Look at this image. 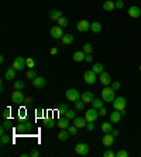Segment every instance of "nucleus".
Masks as SVG:
<instances>
[{
    "label": "nucleus",
    "mask_w": 141,
    "mask_h": 157,
    "mask_svg": "<svg viewBox=\"0 0 141 157\" xmlns=\"http://www.w3.org/2000/svg\"><path fill=\"white\" fill-rule=\"evenodd\" d=\"M31 84H32V87L37 88V89H42L47 82H45V79L42 78V77H35V78L31 81Z\"/></svg>",
    "instance_id": "obj_13"
},
{
    "label": "nucleus",
    "mask_w": 141,
    "mask_h": 157,
    "mask_svg": "<svg viewBox=\"0 0 141 157\" xmlns=\"http://www.w3.org/2000/svg\"><path fill=\"white\" fill-rule=\"evenodd\" d=\"M56 126H58L59 129H68L69 126H71L69 119H68V118H61V119L56 122Z\"/></svg>",
    "instance_id": "obj_18"
},
{
    "label": "nucleus",
    "mask_w": 141,
    "mask_h": 157,
    "mask_svg": "<svg viewBox=\"0 0 141 157\" xmlns=\"http://www.w3.org/2000/svg\"><path fill=\"white\" fill-rule=\"evenodd\" d=\"M121 116H123V115H121V112L114 109V112H112V113H110V122H112L113 125H117L121 120Z\"/></svg>",
    "instance_id": "obj_14"
},
{
    "label": "nucleus",
    "mask_w": 141,
    "mask_h": 157,
    "mask_svg": "<svg viewBox=\"0 0 141 157\" xmlns=\"http://www.w3.org/2000/svg\"><path fill=\"white\" fill-rule=\"evenodd\" d=\"M99 115H100V116H106V115H107L106 108H100V109H99Z\"/></svg>",
    "instance_id": "obj_48"
},
{
    "label": "nucleus",
    "mask_w": 141,
    "mask_h": 157,
    "mask_svg": "<svg viewBox=\"0 0 141 157\" xmlns=\"http://www.w3.org/2000/svg\"><path fill=\"white\" fill-rule=\"evenodd\" d=\"M129 16L131 17V19H138V17L141 16V10L138 6H131V7L129 9Z\"/></svg>",
    "instance_id": "obj_15"
},
{
    "label": "nucleus",
    "mask_w": 141,
    "mask_h": 157,
    "mask_svg": "<svg viewBox=\"0 0 141 157\" xmlns=\"http://www.w3.org/2000/svg\"><path fill=\"white\" fill-rule=\"evenodd\" d=\"M75 153H76L78 156H86V154L89 153V146L86 145V143H78V145L75 146Z\"/></svg>",
    "instance_id": "obj_8"
},
{
    "label": "nucleus",
    "mask_w": 141,
    "mask_h": 157,
    "mask_svg": "<svg viewBox=\"0 0 141 157\" xmlns=\"http://www.w3.org/2000/svg\"><path fill=\"white\" fill-rule=\"evenodd\" d=\"M38 156H40V152H38L37 149H34V150L30 152V157H38Z\"/></svg>",
    "instance_id": "obj_46"
},
{
    "label": "nucleus",
    "mask_w": 141,
    "mask_h": 157,
    "mask_svg": "<svg viewBox=\"0 0 141 157\" xmlns=\"http://www.w3.org/2000/svg\"><path fill=\"white\" fill-rule=\"evenodd\" d=\"M24 87H25V84L23 82V81H20V79H18V81H14V84H13V88L17 89V91H23Z\"/></svg>",
    "instance_id": "obj_30"
},
{
    "label": "nucleus",
    "mask_w": 141,
    "mask_h": 157,
    "mask_svg": "<svg viewBox=\"0 0 141 157\" xmlns=\"http://www.w3.org/2000/svg\"><path fill=\"white\" fill-rule=\"evenodd\" d=\"M103 68H105V67H103V64H102V62H96V64L92 67V71L100 75L102 72H103Z\"/></svg>",
    "instance_id": "obj_29"
},
{
    "label": "nucleus",
    "mask_w": 141,
    "mask_h": 157,
    "mask_svg": "<svg viewBox=\"0 0 141 157\" xmlns=\"http://www.w3.org/2000/svg\"><path fill=\"white\" fill-rule=\"evenodd\" d=\"M56 23H58V26H59V27H62V29L68 26V20H66V17H64V16L61 17V19H58V20H56Z\"/></svg>",
    "instance_id": "obj_31"
},
{
    "label": "nucleus",
    "mask_w": 141,
    "mask_h": 157,
    "mask_svg": "<svg viewBox=\"0 0 141 157\" xmlns=\"http://www.w3.org/2000/svg\"><path fill=\"white\" fill-rule=\"evenodd\" d=\"M112 105L116 111H123V109H126L127 101H126V98H123V96H119V98H116V99L113 101Z\"/></svg>",
    "instance_id": "obj_6"
},
{
    "label": "nucleus",
    "mask_w": 141,
    "mask_h": 157,
    "mask_svg": "<svg viewBox=\"0 0 141 157\" xmlns=\"http://www.w3.org/2000/svg\"><path fill=\"white\" fill-rule=\"evenodd\" d=\"M65 118H68L69 120L75 119V118H76V113H75V111H71V109H68V111H66V113H65Z\"/></svg>",
    "instance_id": "obj_36"
},
{
    "label": "nucleus",
    "mask_w": 141,
    "mask_h": 157,
    "mask_svg": "<svg viewBox=\"0 0 141 157\" xmlns=\"http://www.w3.org/2000/svg\"><path fill=\"white\" fill-rule=\"evenodd\" d=\"M99 111L97 109H95V108H92V109H88L86 111V113H85V119H86V122H95V120L99 118Z\"/></svg>",
    "instance_id": "obj_4"
},
{
    "label": "nucleus",
    "mask_w": 141,
    "mask_h": 157,
    "mask_svg": "<svg viewBox=\"0 0 141 157\" xmlns=\"http://www.w3.org/2000/svg\"><path fill=\"white\" fill-rule=\"evenodd\" d=\"M112 135H113L114 137L119 136V130H116V129H113V130H112Z\"/></svg>",
    "instance_id": "obj_53"
},
{
    "label": "nucleus",
    "mask_w": 141,
    "mask_h": 157,
    "mask_svg": "<svg viewBox=\"0 0 141 157\" xmlns=\"http://www.w3.org/2000/svg\"><path fill=\"white\" fill-rule=\"evenodd\" d=\"M116 157H129V153L126 150H119L116 153Z\"/></svg>",
    "instance_id": "obj_43"
},
{
    "label": "nucleus",
    "mask_w": 141,
    "mask_h": 157,
    "mask_svg": "<svg viewBox=\"0 0 141 157\" xmlns=\"http://www.w3.org/2000/svg\"><path fill=\"white\" fill-rule=\"evenodd\" d=\"M81 99L83 101L85 104H92L95 96H93V94L90 91H86V92H83V94H81Z\"/></svg>",
    "instance_id": "obj_17"
},
{
    "label": "nucleus",
    "mask_w": 141,
    "mask_h": 157,
    "mask_svg": "<svg viewBox=\"0 0 141 157\" xmlns=\"http://www.w3.org/2000/svg\"><path fill=\"white\" fill-rule=\"evenodd\" d=\"M75 108H76V111H79V112H82L85 109V102L82 99H79V101H76L75 102Z\"/></svg>",
    "instance_id": "obj_32"
},
{
    "label": "nucleus",
    "mask_w": 141,
    "mask_h": 157,
    "mask_svg": "<svg viewBox=\"0 0 141 157\" xmlns=\"http://www.w3.org/2000/svg\"><path fill=\"white\" fill-rule=\"evenodd\" d=\"M10 108H6V109H4L3 111V119L6 120V119H10Z\"/></svg>",
    "instance_id": "obj_42"
},
{
    "label": "nucleus",
    "mask_w": 141,
    "mask_h": 157,
    "mask_svg": "<svg viewBox=\"0 0 141 157\" xmlns=\"http://www.w3.org/2000/svg\"><path fill=\"white\" fill-rule=\"evenodd\" d=\"M27 156H30V153H23L21 154V157H27Z\"/></svg>",
    "instance_id": "obj_55"
},
{
    "label": "nucleus",
    "mask_w": 141,
    "mask_h": 157,
    "mask_svg": "<svg viewBox=\"0 0 141 157\" xmlns=\"http://www.w3.org/2000/svg\"><path fill=\"white\" fill-rule=\"evenodd\" d=\"M61 41H62L64 46H71V44L73 43V36L72 34H65L64 37L61 38Z\"/></svg>",
    "instance_id": "obj_23"
},
{
    "label": "nucleus",
    "mask_w": 141,
    "mask_h": 157,
    "mask_svg": "<svg viewBox=\"0 0 141 157\" xmlns=\"http://www.w3.org/2000/svg\"><path fill=\"white\" fill-rule=\"evenodd\" d=\"M102 132L103 133H112V130H113V125H112V122H105V123H102Z\"/></svg>",
    "instance_id": "obj_25"
},
{
    "label": "nucleus",
    "mask_w": 141,
    "mask_h": 157,
    "mask_svg": "<svg viewBox=\"0 0 141 157\" xmlns=\"http://www.w3.org/2000/svg\"><path fill=\"white\" fill-rule=\"evenodd\" d=\"M24 104H25V105L32 104V98H25V99H24Z\"/></svg>",
    "instance_id": "obj_52"
},
{
    "label": "nucleus",
    "mask_w": 141,
    "mask_h": 157,
    "mask_svg": "<svg viewBox=\"0 0 141 157\" xmlns=\"http://www.w3.org/2000/svg\"><path fill=\"white\" fill-rule=\"evenodd\" d=\"M138 70H140V72H141V64H140V67H138Z\"/></svg>",
    "instance_id": "obj_56"
},
{
    "label": "nucleus",
    "mask_w": 141,
    "mask_h": 157,
    "mask_svg": "<svg viewBox=\"0 0 141 157\" xmlns=\"http://www.w3.org/2000/svg\"><path fill=\"white\" fill-rule=\"evenodd\" d=\"M2 145H7V143H10L12 142V137L8 136V135H2Z\"/></svg>",
    "instance_id": "obj_37"
},
{
    "label": "nucleus",
    "mask_w": 141,
    "mask_h": 157,
    "mask_svg": "<svg viewBox=\"0 0 141 157\" xmlns=\"http://www.w3.org/2000/svg\"><path fill=\"white\" fill-rule=\"evenodd\" d=\"M49 54H51V55H56V54H58V48H55V47H52V48L49 50Z\"/></svg>",
    "instance_id": "obj_50"
},
{
    "label": "nucleus",
    "mask_w": 141,
    "mask_h": 157,
    "mask_svg": "<svg viewBox=\"0 0 141 157\" xmlns=\"http://www.w3.org/2000/svg\"><path fill=\"white\" fill-rule=\"evenodd\" d=\"M73 125H75L78 129H81V128H86L88 122H86V119H85V116H83V118H81V116H76V118L73 119Z\"/></svg>",
    "instance_id": "obj_16"
},
{
    "label": "nucleus",
    "mask_w": 141,
    "mask_h": 157,
    "mask_svg": "<svg viewBox=\"0 0 141 157\" xmlns=\"http://www.w3.org/2000/svg\"><path fill=\"white\" fill-rule=\"evenodd\" d=\"M44 125L47 129H52L54 126H56L55 120H54L52 118H44Z\"/></svg>",
    "instance_id": "obj_28"
},
{
    "label": "nucleus",
    "mask_w": 141,
    "mask_h": 157,
    "mask_svg": "<svg viewBox=\"0 0 141 157\" xmlns=\"http://www.w3.org/2000/svg\"><path fill=\"white\" fill-rule=\"evenodd\" d=\"M114 4H116V9H123L124 7V2H123V0H116Z\"/></svg>",
    "instance_id": "obj_44"
},
{
    "label": "nucleus",
    "mask_w": 141,
    "mask_h": 157,
    "mask_svg": "<svg viewBox=\"0 0 141 157\" xmlns=\"http://www.w3.org/2000/svg\"><path fill=\"white\" fill-rule=\"evenodd\" d=\"M113 143H114V136L112 133H105V136L102 137V145L105 147H112Z\"/></svg>",
    "instance_id": "obj_10"
},
{
    "label": "nucleus",
    "mask_w": 141,
    "mask_h": 157,
    "mask_svg": "<svg viewBox=\"0 0 141 157\" xmlns=\"http://www.w3.org/2000/svg\"><path fill=\"white\" fill-rule=\"evenodd\" d=\"M99 81H100L102 85H105V87H109L110 84H112V78H110V74L109 72H102L100 75H99Z\"/></svg>",
    "instance_id": "obj_12"
},
{
    "label": "nucleus",
    "mask_w": 141,
    "mask_h": 157,
    "mask_svg": "<svg viewBox=\"0 0 141 157\" xmlns=\"http://www.w3.org/2000/svg\"><path fill=\"white\" fill-rule=\"evenodd\" d=\"M68 130H69V133H71V136H75V135L78 133V128L75 126V125H72V126H69Z\"/></svg>",
    "instance_id": "obj_40"
},
{
    "label": "nucleus",
    "mask_w": 141,
    "mask_h": 157,
    "mask_svg": "<svg viewBox=\"0 0 141 157\" xmlns=\"http://www.w3.org/2000/svg\"><path fill=\"white\" fill-rule=\"evenodd\" d=\"M85 57H86V54H85L83 51H75L72 58L75 62H82V61H85Z\"/></svg>",
    "instance_id": "obj_19"
},
{
    "label": "nucleus",
    "mask_w": 141,
    "mask_h": 157,
    "mask_svg": "<svg viewBox=\"0 0 141 157\" xmlns=\"http://www.w3.org/2000/svg\"><path fill=\"white\" fill-rule=\"evenodd\" d=\"M103 104H105V101L102 99H99V98H95V99L92 101V108H95V109H97V111H99V109H100V108H103Z\"/></svg>",
    "instance_id": "obj_26"
},
{
    "label": "nucleus",
    "mask_w": 141,
    "mask_h": 157,
    "mask_svg": "<svg viewBox=\"0 0 141 157\" xmlns=\"http://www.w3.org/2000/svg\"><path fill=\"white\" fill-rule=\"evenodd\" d=\"M3 128L6 129V130H12L13 126H12V122H10V119H6V120H4V122H3Z\"/></svg>",
    "instance_id": "obj_39"
},
{
    "label": "nucleus",
    "mask_w": 141,
    "mask_h": 157,
    "mask_svg": "<svg viewBox=\"0 0 141 157\" xmlns=\"http://www.w3.org/2000/svg\"><path fill=\"white\" fill-rule=\"evenodd\" d=\"M25 77H27L28 79H31V81H32V79L37 77V75H35V71H34V70H28L27 74H25Z\"/></svg>",
    "instance_id": "obj_38"
},
{
    "label": "nucleus",
    "mask_w": 141,
    "mask_h": 157,
    "mask_svg": "<svg viewBox=\"0 0 141 157\" xmlns=\"http://www.w3.org/2000/svg\"><path fill=\"white\" fill-rule=\"evenodd\" d=\"M12 68H14L16 71H21V70H24V68H27V65H25V58L17 57L16 60L13 61Z\"/></svg>",
    "instance_id": "obj_7"
},
{
    "label": "nucleus",
    "mask_w": 141,
    "mask_h": 157,
    "mask_svg": "<svg viewBox=\"0 0 141 157\" xmlns=\"http://www.w3.org/2000/svg\"><path fill=\"white\" fill-rule=\"evenodd\" d=\"M86 128H88L89 132H92L93 129H95V122H89V123L86 125Z\"/></svg>",
    "instance_id": "obj_47"
},
{
    "label": "nucleus",
    "mask_w": 141,
    "mask_h": 157,
    "mask_svg": "<svg viewBox=\"0 0 141 157\" xmlns=\"http://www.w3.org/2000/svg\"><path fill=\"white\" fill-rule=\"evenodd\" d=\"M24 99H25L24 94H23L21 91L14 89V92H13V95H12V102H13V104L21 105V104H24Z\"/></svg>",
    "instance_id": "obj_5"
},
{
    "label": "nucleus",
    "mask_w": 141,
    "mask_h": 157,
    "mask_svg": "<svg viewBox=\"0 0 141 157\" xmlns=\"http://www.w3.org/2000/svg\"><path fill=\"white\" fill-rule=\"evenodd\" d=\"M62 17V12L61 10H51L49 12V19L52 21H56L58 19H61Z\"/></svg>",
    "instance_id": "obj_24"
},
{
    "label": "nucleus",
    "mask_w": 141,
    "mask_h": 157,
    "mask_svg": "<svg viewBox=\"0 0 141 157\" xmlns=\"http://www.w3.org/2000/svg\"><path fill=\"white\" fill-rule=\"evenodd\" d=\"M69 136H71V133H69L68 129H61V132L58 133V139H59V140H62V142L68 140Z\"/></svg>",
    "instance_id": "obj_20"
},
{
    "label": "nucleus",
    "mask_w": 141,
    "mask_h": 157,
    "mask_svg": "<svg viewBox=\"0 0 141 157\" xmlns=\"http://www.w3.org/2000/svg\"><path fill=\"white\" fill-rule=\"evenodd\" d=\"M103 9H105L106 12H113L116 9V4H114L113 0H106L105 3H103Z\"/></svg>",
    "instance_id": "obj_22"
},
{
    "label": "nucleus",
    "mask_w": 141,
    "mask_h": 157,
    "mask_svg": "<svg viewBox=\"0 0 141 157\" xmlns=\"http://www.w3.org/2000/svg\"><path fill=\"white\" fill-rule=\"evenodd\" d=\"M66 111H68V105L66 104H62V105L58 106V113H61V115H65Z\"/></svg>",
    "instance_id": "obj_35"
},
{
    "label": "nucleus",
    "mask_w": 141,
    "mask_h": 157,
    "mask_svg": "<svg viewBox=\"0 0 141 157\" xmlns=\"http://www.w3.org/2000/svg\"><path fill=\"white\" fill-rule=\"evenodd\" d=\"M83 51L85 54H92V51H93V47H92V44H89V43H86L83 46Z\"/></svg>",
    "instance_id": "obj_34"
},
{
    "label": "nucleus",
    "mask_w": 141,
    "mask_h": 157,
    "mask_svg": "<svg viewBox=\"0 0 141 157\" xmlns=\"http://www.w3.org/2000/svg\"><path fill=\"white\" fill-rule=\"evenodd\" d=\"M76 30L79 33H88V30H90V23L88 20H81L78 21Z\"/></svg>",
    "instance_id": "obj_11"
},
{
    "label": "nucleus",
    "mask_w": 141,
    "mask_h": 157,
    "mask_svg": "<svg viewBox=\"0 0 141 157\" xmlns=\"http://www.w3.org/2000/svg\"><path fill=\"white\" fill-rule=\"evenodd\" d=\"M110 87L114 89V91H117V89H120L121 87V84L120 82H117V81H112V84H110Z\"/></svg>",
    "instance_id": "obj_41"
},
{
    "label": "nucleus",
    "mask_w": 141,
    "mask_h": 157,
    "mask_svg": "<svg viewBox=\"0 0 141 157\" xmlns=\"http://www.w3.org/2000/svg\"><path fill=\"white\" fill-rule=\"evenodd\" d=\"M103 157H116V153H113L112 150H106L103 153Z\"/></svg>",
    "instance_id": "obj_45"
},
{
    "label": "nucleus",
    "mask_w": 141,
    "mask_h": 157,
    "mask_svg": "<svg viewBox=\"0 0 141 157\" xmlns=\"http://www.w3.org/2000/svg\"><path fill=\"white\" fill-rule=\"evenodd\" d=\"M37 116H38V118L44 116V111H42V109H37Z\"/></svg>",
    "instance_id": "obj_51"
},
{
    "label": "nucleus",
    "mask_w": 141,
    "mask_h": 157,
    "mask_svg": "<svg viewBox=\"0 0 141 157\" xmlns=\"http://www.w3.org/2000/svg\"><path fill=\"white\" fill-rule=\"evenodd\" d=\"M96 72H93L92 70H88L86 72L83 74V81H85V84H88V85H93V84L96 82V79H97V77H96Z\"/></svg>",
    "instance_id": "obj_3"
},
{
    "label": "nucleus",
    "mask_w": 141,
    "mask_h": 157,
    "mask_svg": "<svg viewBox=\"0 0 141 157\" xmlns=\"http://www.w3.org/2000/svg\"><path fill=\"white\" fill-rule=\"evenodd\" d=\"M25 65H27V68L32 70V68L35 67V61H34L31 57H30V58H25Z\"/></svg>",
    "instance_id": "obj_33"
},
{
    "label": "nucleus",
    "mask_w": 141,
    "mask_h": 157,
    "mask_svg": "<svg viewBox=\"0 0 141 157\" xmlns=\"http://www.w3.org/2000/svg\"><path fill=\"white\" fill-rule=\"evenodd\" d=\"M114 89L112 87H105L102 89V99L105 101L106 104H110L113 101L116 99V95H114Z\"/></svg>",
    "instance_id": "obj_1"
},
{
    "label": "nucleus",
    "mask_w": 141,
    "mask_h": 157,
    "mask_svg": "<svg viewBox=\"0 0 141 157\" xmlns=\"http://www.w3.org/2000/svg\"><path fill=\"white\" fill-rule=\"evenodd\" d=\"M65 98L69 101V102H76V101L81 99V94H79V91L78 89H75V88H71V89H68V91L65 92Z\"/></svg>",
    "instance_id": "obj_2"
},
{
    "label": "nucleus",
    "mask_w": 141,
    "mask_h": 157,
    "mask_svg": "<svg viewBox=\"0 0 141 157\" xmlns=\"http://www.w3.org/2000/svg\"><path fill=\"white\" fill-rule=\"evenodd\" d=\"M85 61H86V62H92V61H93L92 54H86V57H85Z\"/></svg>",
    "instance_id": "obj_49"
},
{
    "label": "nucleus",
    "mask_w": 141,
    "mask_h": 157,
    "mask_svg": "<svg viewBox=\"0 0 141 157\" xmlns=\"http://www.w3.org/2000/svg\"><path fill=\"white\" fill-rule=\"evenodd\" d=\"M51 37L54 38V40H61V38L64 37V30H62V27H59V26H55V27H52L51 29Z\"/></svg>",
    "instance_id": "obj_9"
},
{
    "label": "nucleus",
    "mask_w": 141,
    "mask_h": 157,
    "mask_svg": "<svg viewBox=\"0 0 141 157\" xmlns=\"http://www.w3.org/2000/svg\"><path fill=\"white\" fill-rule=\"evenodd\" d=\"M4 78L7 79V81L16 79V70H14V68H8V70L6 71V74H4Z\"/></svg>",
    "instance_id": "obj_21"
},
{
    "label": "nucleus",
    "mask_w": 141,
    "mask_h": 157,
    "mask_svg": "<svg viewBox=\"0 0 141 157\" xmlns=\"http://www.w3.org/2000/svg\"><path fill=\"white\" fill-rule=\"evenodd\" d=\"M90 30H92L93 33H100L102 31V24L99 23V21H93V23H90Z\"/></svg>",
    "instance_id": "obj_27"
},
{
    "label": "nucleus",
    "mask_w": 141,
    "mask_h": 157,
    "mask_svg": "<svg viewBox=\"0 0 141 157\" xmlns=\"http://www.w3.org/2000/svg\"><path fill=\"white\" fill-rule=\"evenodd\" d=\"M121 112V115L124 116V115H127V112H126V109H123V111H120Z\"/></svg>",
    "instance_id": "obj_54"
}]
</instances>
